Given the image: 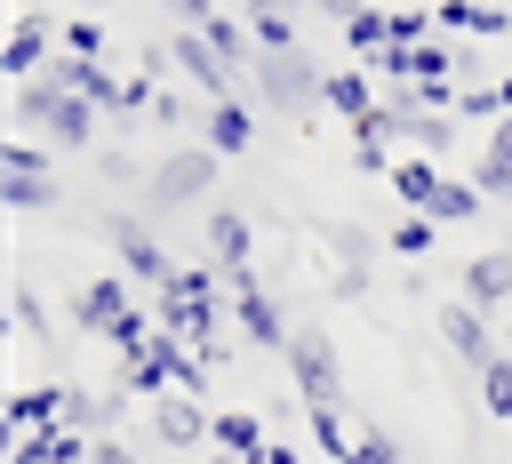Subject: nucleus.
<instances>
[{"mask_svg":"<svg viewBox=\"0 0 512 464\" xmlns=\"http://www.w3.org/2000/svg\"><path fill=\"white\" fill-rule=\"evenodd\" d=\"M96 176H104L112 192H144V184H152V168H144L136 152H120V144H112V152H96Z\"/></svg>","mask_w":512,"mask_h":464,"instance_id":"obj_32","label":"nucleus"},{"mask_svg":"<svg viewBox=\"0 0 512 464\" xmlns=\"http://www.w3.org/2000/svg\"><path fill=\"white\" fill-rule=\"evenodd\" d=\"M320 104H328V112H336L344 128H360V120H368V112H376L384 96H376V72L344 64V72H328V96H320Z\"/></svg>","mask_w":512,"mask_h":464,"instance_id":"obj_19","label":"nucleus"},{"mask_svg":"<svg viewBox=\"0 0 512 464\" xmlns=\"http://www.w3.org/2000/svg\"><path fill=\"white\" fill-rule=\"evenodd\" d=\"M88 464H144V456H136V448L112 432V440H96V456H88Z\"/></svg>","mask_w":512,"mask_h":464,"instance_id":"obj_44","label":"nucleus"},{"mask_svg":"<svg viewBox=\"0 0 512 464\" xmlns=\"http://www.w3.org/2000/svg\"><path fill=\"white\" fill-rule=\"evenodd\" d=\"M480 208H488V200H480V184H472V176H448V184H440V200H432V224H440V232H456V224H472Z\"/></svg>","mask_w":512,"mask_h":464,"instance_id":"obj_28","label":"nucleus"},{"mask_svg":"<svg viewBox=\"0 0 512 464\" xmlns=\"http://www.w3.org/2000/svg\"><path fill=\"white\" fill-rule=\"evenodd\" d=\"M368 8H376V0H304V16H320V24H336V32H344V24H360Z\"/></svg>","mask_w":512,"mask_h":464,"instance_id":"obj_42","label":"nucleus"},{"mask_svg":"<svg viewBox=\"0 0 512 464\" xmlns=\"http://www.w3.org/2000/svg\"><path fill=\"white\" fill-rule=\"evenodd\" d=\"M200 144H208L216 160H240V152L256 144V104H248V96H232V104H208V120H200Z\"/></svg>","mask_w":512,"mask_h":464,"instance_id":"obj_14","label":"nucleus"},{"mask_svg":"<svg viewBox=\"0 0 512 464\" xmlns=\"http://www.w3.org/2000/svg\"><path fill=\"white\" fill-rule=\"evenodd\" d=\"M96 440L80 432H32V440H8V464H88Z\"/></svg>","mask_w":512,"mask_h":464,"instance_id":"obj_23","label":"nucleus"},{"mask_svg":"<svg viewBox=\"0 0 512 464\" xmlns=\"http://www.w3.org/2000/svg\"><path fill=\"white\" fill-rule=\"evenodd\" d=\"M168 56H176V80H184V88H200L208 104H232V96H248V88L224 72V56H216L200 32H176V40H168Z\"/></svg>","mask_w":512,"mask_h":464,"instance_id":"obj_10","label":"nucleus"},{"mask_svg":"<svg viewBox=\"0 0 512 464\" xmlns=\"http://www.w3.org/2000/svg\"><path fill=\"white\" fill-rule=\"evenodd\" d=\"M320 240H328L336 272H368V248H376V240H368V224H344V216H336V224H320Z\"/></svg>","mask_w":512,"mask_h":464,"instance_id":"obj_29","label":"nucleus"},{"mask_svg":"<svg viewBox=\"0 0 512 464\" xmlns=\"http://www.w3.org/2000/svg\"><path fill=\"white\" fill-rule=\"evenodd\" d=\"M248 256H256V224L240 208H208V264L232 280V272H248Z\"/></svg>","mask_w":512,"mask_h":464,"instance_id":"obj_15","label":"nucleus"},{"mask_svg":"<svg viewBox=\"0 0 512 464\" xmlns=\"http://www.w3.org/2000/svg\"><path fill=\"white\" fill-rule=\"evenodd\" d=\"M504 352H512V312H504Z\"/></svg>","mask_w":512,"mask_h":464,"instance_id":"obj_47","label":"nucleus"},{"mask_svg":"<svg viewBox=\"0 0 512 464\" xmlns=\"http://www.w3.org/2000/svg\"><path fill=\"white\" fill-rule=\"evenodd\" d=\"M160 8H168V16H176V32H208V24H216V16H224V8H216V0H160Z\"/></svg>","mask_w":512,"mask_h":464,"instance_id":"obj_41","label":"nucleus"},{"mask_svg":"<svg viewBox=\"0 0 512 464\" xmlns=\"http://www.w3.org/2000/svg\"><path fill=\"white\" fill-rule=\"evenodd\" d=\"M120 408H128V392H120V384H112V392H88V384H72V416H64V424H72L80 440H112Z\"/></svg>","mask_w":512,"mask_h":464,"instance_id":"obj_22","label":"nucleus"},{"mask_svg":"<svg viewBox=\"0 0 512 464\" xmlns=\"http://www.w3.org/2000/svg\"><path fill=\"white\" fill-rule=\"evenodd\" d=\"M152 336H160V312H152V304H128V312L112 320V336H104V344H112L120 360H144V352H152Z\"/></svg>","mask_w":512,"mask_h":464,"instance_id":"obj_27","label":"nucleus"},{"mask_svg":"<svg viewBox=\"0 0 512 464\" xmlns=\"http://www.w3.org/2000/svg\"><path fill=\"white\" fill-rule=\"evenodd\" d=\"M440 184H448V168H440V160H424V152H400V168H392V192L408 200V216H432Z\"/></svg>","mask_w":512,"mask_h":464,"instance_id":"obj_21","label":"nucleus"},{"mask_svg":"<svg viewBox=\"0 0 512 464\" xmlns=\"http://www.w3.org/2000/svg\"><path fill=\"white\" fill-rule=\"evenodd\" d=\"M288 384H296L304 408H344V360H336V344H328L320 320L296 328V344H288Z\"/></svg>","mask_w":512,"mask_h":464,"instance_id":"obj_5","label":"nucleus"},{"mask_svg":"<svg viewBox=\"0 0 512 464\" xmlns=\"http://www.w3.org/2000/svg\"><path fill=\"white\" fill-rule=\"evenodd\" d=\"M464 304H472V312H488V320H504V312H512V240H504V248H472V256H464Z\"/></svg>","mask_w":512,"mask_h":464,"instance_id":"obj_11","label":"nucleus"},{"mask_svg":"<svg viewBox=\"0 0 512 464\" xmlns=\"http://www.w3.org/2000/svg\"><path fill=\"white\" fill-rule=\"evenodd\" d=\"M224 304H232V320H240V344H256V352H288V344H296V320H288L280 296L256 280V264L224 280Z\"/></svg>","mask_w":512,"mask_h":464,"instance_id":"obj_4","label":"nucleus"},{"mask_svg":"<svg viewBox=\"0 0 512 464\" xmlns=\"http://www.w3.org/2000/svg\"><path fill=\"white\" fill-rule=\"evenodd\" d=\"M200 40H208V48L224 56V72H232V80L248 88V72H256V56H264V48H256V32H248V16H216V24L200 32Z\"/></svg>","mask_w":512,"mask_h":464,"instance_id":"obj_20","label":"nucleus"},{"mask_svg":"<svg viewBox=\"0 0 512 464\" xmlns=\"http://www.w3.org/2000/svg\"><path fill=\"white\" fill-rule=\"evenodd\" d=\"M456 96H464L456 80H424V88H416V104H424V112H456Z\"/></svg>","mask_w":512,"mask_h":464,"instance_id":"obj_43","label":"nucleus"},{"mask_svg":"<svg viewBox=\"0 0 512 464\" xmlns=\"http://www.w3.org/2000/svg\"><path fill=\"white\" fill-rule=\"evenodd\" d=\"M256 464H304V448H288V440H272V448H264Z\"/></svg>","mask_w":512,"mask_h":464,"instance_id":"obj_46","label":"nucleus"},{"mask_svg":"<svg viewBox=\"0 0 512 464\" xmlns=\"http://www.w3.org/2000/svg\"><path fill=\"white\" fill-rule=\"evenodd\" d=\"M440 32H472V40H504L512 32V8L504 0H432Z\"/></svg>","mask_w":512,"mask_h":464,"instance_id":"obj_18","label":"nucleus"},{"mask_svg":"<svg viewBox=\"0 0 512 464\" xmlns=\"http://www.w3.org/2000/svg\"><path fill=\"white\" fill-rule=\"evenodd\" d=\"M320 96H328V72H320L304 48H288V56H256V72H248V104L288 112V120H304V128H312V112H328Z\"/></svg>","mask_w":512,"mask_h":464,"instance_id":"obj_1","label":"nucleus"},{"mask_svg":"<svg viewBox=\"0 0 512 464\" xmlns=\"http://www.w3.org/2000/svg\"><path fill=\"white\" fill-rule=\"evenodd\" d=\"M0 200H8V216H48V208L64 200V184L48 176V152H40V144L16 136V144L0 152Z\"/></svg>","mask_w":512,"mask_h":464,"instance_id":"obj_6","label":"nucleus"},{"mask_svg":"<svg viewBox=\"0 0 512 464\" xmlns=\"http://www.w3.org/2000/svg\"><path fill=\"white\" fill-rule=\"evenodd\" d=\"M160 296H184V304H200V296H224V272H216V264H176V280H168Z\"/></svg>","mask_w":512,"mask_h":464,"instance_id":"obj_34","label":"nucleus"},{"mask_svg":"<svg viewBox=\"0 0 512 464\" xmlns=\"http://www.w3.org/2000/svg\"><path fill=\"white\" fill-rule=\"evenodd\" d=\"M8 120H16V128H40L56 152H88V144H96V104H80V96L56 88V80L16 88V96H8Z\"/></svg>","mask_w":512,"mask_h":464,"instance_id":"obj_2","label":"nucleus"},{"mask_svg":"<svg viewBox=\"0 0 512 464\" xmlns=\"http://www.w3.org/2000/svg\"><path fill=\"white\" fill-rule=\"evenodd\" d=\"M152 120H160V128H168V136L184 144V128H200V120H208V96H184V88H160V104H152Z\"/></svg>","mask_w":512,"mask_h":464,"instance_id":"obj_30","label":"nucleus"},{"mask_svg":"<svg viewBox=\"0 0 512 464\" xmlns=\"http://www.w3.org/2000/svg\"><path fill=\"white\" fill-rule=\"evenodd\" d=\"M104 240H112V272H128L136 288H168V280H176V264H168V248L144 232V216L112 208V216H104Z\"/></svg>","mask_w":512,"mask_h":464,"instance_id":"obj_7","label":"nucleus"},{"mask_svg":"<svg viewBox=\"0 0 512 464\" xmlns=\"http://www.w3.org/2000/svg\"><path fill=\"white\" fill-rule=\"evenodd\" d=\"M8 328H16V336H32V344H48V336H56V328H48V304H40V288H32L24 272L8 280Z\"/></svg>","mask_w":512,"mask_h":464,"instance_id":"obj_26","label":"nucleus"},{"mask_svg":"<svg viewBox=\"0 0 512 464\" xmlns=\"http://www.w3.org/2000/svg\"><path fill=\"white\" fill-rule=\"evenodd\" d=\"M304 0H240V16H296Z\"/></svg>","mask_w":512,"mask_h":464,"instance_id":"obj_45","label":"nucleus"},{"mask_svg":"<svg viewBox=\"0 0 512 464\" xmlns=\"http://www.w3.org/2000/svg\"><path fill=\"white\" fill-rule=\"evenodd\" d=\"M304 424H312V448H320L328 464H352L360 432H352V416H344V408H304Z\"/></svg>","mask_w":512,"mask_h":464,"instance_id":"obj_24","label":"nucleus"},{"mask_svg":"<svg viewBox=\"0 0 512 464\" xmlns=\"http://www.w3.org/2000/svg\"><path fill=\"white\" fill-rule=\"evenodd\" d=\"M456 120H488V128H496V120H504V96H496V80L464 88V96H456Z\"/></svg>","mask_w":512,"mask_h":464,"instance_id":"obj_38","label":"nucleus"},{"mask_svg":"<svg viewBox=\"0 0 512 464\" xmlns=\"http://www.w3.org/2000/svg\"><path fill=\"white\" fill-rule=\"evenodd\" d=\"M432 336H440V344H448V352H456V360H464L472 376H480V368H488V360L504 352V344H496V320H488V312H472L464 296L432 304Z\"/></svg>","mask_w":512,"mask_h":464,"instance_id":"obj_8","label":"nucleus"},{"mask_svg":"<svg viewBox=\"0 0 512 464\" xmlns=\"http://www.w3.org/2000/svg\"><path fill=\"white\" fill-rule=\"evenodd\" d=\"M216 176H224V160L192 136V144H176L160 168H152V184H144V208H200L208 192H216Z\"/></svg>","mask_w":512,"mask_h":464,"instance_id":"obj_3","label":"nucleus"},{"mask_svg":"<svg viewBox=\"0 0 512 464\" xmlns=\"http://www.w3.org/2000/svg\"><path fill=\"white\" fill-rule=\"evenodd\" d=\"M392 248L416 264V256H432V248H440V224H432V216H400V224H392Z\"/></svg>","mask_w":512,"mask_h":464,"instance_id":"obj_35","label":"nucleus"},{"mask_svg":"<svg viewBox=\"0 0 512 464\" xmlns=\"http://www.w3.org/2000/svg\"><path fill=\"white\" fill-rule=\"evenodd\" d=\"M432 24H440L432 8H392V48H424V40H432Z\"/></svg>","mask_w":512,"mask_h":464,"instance_id":"obj_37","label":"nucleus"},{"mask_svg":"<svg viewBox=\"0 0 512 464\" xmlns=\"http://www.w3.org/2000/svg\"><path fill=\"white\" fill-rule=\"evenodd\" d=\"M64 416H72V384H24V392H8L16 440H32V432H72Z\"/></svg>","mask_w":512,"mask_h":464,"instance_id":"obj_12","label":"nucleus"},{"mask_svg":"<svg viewBox=\"0 0 512 464\" xmlns=\"http://www.w3.org/2000/svg\"><path fill=\"white\" fill-rule=\"evenodd\" d=\"M104 48H112V40H104V24H96V16H64V56L104 64Z\"/></svg>","mask_w":512,"mask_h":464,"instance_id":"obj_33","label":"nucleus"},{"mask_svg":"<svg viewBox=\"0 0 512 464\" xmlns=\"http://www.w3.org/2000/svg\"><path fill=\"white\" fill-rule=\"evenodd\" d=\"M208 424H216V408H200L192 392H168V400L152 408V440H168V448H200Z\"/></svg>","mask_w":512,"mask_h":464,"instance_id":"obj_16","label":"nucleus"},{"mask_svg":"<svg viewBox=\"0 0 512 464\" xmlns=\"http://www.w3.org/2000/svg\"><path fill=\"white\" fill-rule=\"evenodd\" d=\"M456 128H464L456 112H424V128H416V152H424V160H448V144H456Z\"/></svg>","mask_w":512,"mask_h":464,"instance_id":"obj_36","label":"nucleus"},{"mask_svg":"<svg viewBox=\"0 0 512 464\" xmlns=\"http://www.w3.org/2000/svg\"><path fill=\"white\" fill-rule=\"evenodd\" d=\"M56 48H64V24H48V16H32V8H24V16L8 24V40H0V64H8V80H16V88H32V80L56 64Z\"/></svg>","mask_w":512,"mask_h":464,"instance_id":"obj_9","label":"nucleus"},{"mask_svg":"<svg viewBox=\"0 0 512 464\" xmlns=\"http://www.w3.org/2000/svg\"><path fill=\"white\" fill-rule=\"evenodd\" d=\"M344 48H352V64H360V72H376V56L392 48V8H368L360 24H344Z\"/></svg>","mask_w":512,"mask_h":464,"instance_id":"obj_25","label":"nucleus"},{"mask_svg":"<svg viewBox=\"0 0 512 464\" xmlns=\"http://www.w3.org/2000/svg\"><path fill=\"white\" fill-rule=\"evenodd\" d=\"M352 168H360V176H384V184H392V168H400V160H392V144H368V136H352Z\"/></svg>","mask_w":512,"mask_h":464,"instance_id":"obj_40","label":"nucleus"},{"mask_svg":"<svg viewBox=\"0 0 512 464\" xmlns=\"http://www.w3.org/2000/svg\"><path fill=\"white\" fill-rule=\"evenodd\" d=\"M352 464H400V432H384V424H360V448H352Z\"/></svg>","mask_w":512,"mask_h":464,"instance_id":"obj_39","label":"nucleus"},{"mask_svg":"<svg viewBox=\"0 0 512 464\" xmlns=\"http://www.w3.org/2000/svg\"><path fill=\"white\" fill-rule=\"evenodd\" d=\"M480 408H488V424H512V352H496L480 368Z\"/></svg>","mask_w":512,"mask_h":464,"instance_id":"obj_31","label":"nucleus"},{"mask_svg":"<svg viewBox=\"0 0 512 464\" xmlns=\"http://www.w3.org/2000/svg\"><path fill=\"white\" fill-rule=\"evenodd\" d=\"M136 304V280L128 272H104V280H88L80 296H72V328H88V336H112V320Z\"/></svg>","mask_w":512,"mask_h":464,"instance_id":"obj_13","label":"nucleus"},{"mask_svg":"<svg viewBox=\"0 0 512 464\" xmlns=\"http://www.w3.org/2000/svg\"><path fill=\"white\" fill-rule=\"evenodd\" d=\"M208 448H216V456H240V464H256V456L272 448V432H264V416H248V408H216V424H208Z\"/></svg>","mask_w":512,"mask_h":464,"instance_id":"obj_17","label":"nucleus"}]
</instances>
